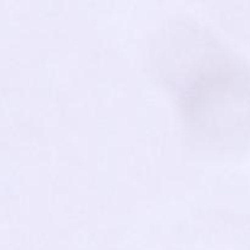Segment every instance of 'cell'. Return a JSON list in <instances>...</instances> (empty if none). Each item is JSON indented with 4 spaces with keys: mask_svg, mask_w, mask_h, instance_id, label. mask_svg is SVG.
Masks as SVG:
<instances>
[{
    "mask_svg": "<svg viewBox=\"0 0 250 250\" xmlns=\"http://www.w3.org/2000/svg\"><path fill=\"white\" fill-rule=\"evenodd\" d=\"M154 67L177 97L187 136L215 151L250 143V70L209 31L176 21L154 46Z\"/></svg>",
    "mask_w": 250,
    "mask_h": 250,
    "instance_id": "6da1fadb",
    "label": "cell"
}]
</instances>
